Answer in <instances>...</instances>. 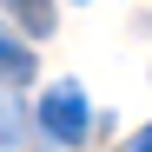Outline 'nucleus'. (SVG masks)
<instances>
[{
	"instance_id": "obj_1",
	"label": "nucleus",
	"mask_w": 152,
	"mask_h": 152,
	"mask_svg": "<svg viewBox=\"0 0 152 152\" xmlns=\"http://www.w3.org/2000/svg\"><path fill=\"white\" fill-rule=\"evenodd\" d=\"M40 126L53 132L60 145H80L86 139V126H93V106H86V93L80 86H53V93H40Z\"/></svg>"
},
{
	"instance_id": "obj_2",
	"label": "nucleus",
	"mask_w": 152,
	"mask_h": 152,
	"mask_svg": "<svg viewBox=\"0 0 152 152\" xmlns=\"http://www.w3.org/2000/svg\"><path fill=\"white\" fill-rule=\"evenodd\" d=\"M27 80H33V46H20L0 27V86H27Z\"/></svg>"
},
{
	"instance_id": "obj_3",
	"label": "nucleus",
	"mask_w": 152,
	"mask_h": 152,
	"mask_svg": "<svg viewBox=\"0 0 152 152\" xmlns=\"http://www.w3.org/2000/svg\"><path fill=\"white\" fill-rule=\"evenodd\" d=\"M7 7H13V20H20L33 40H40V33H53V0H7Z\"/></svg>"
},
{
	"instance_id": "obj_4",
	"label": "nucleus",
	"mask_w": 152,
	"mask_h": 152,
	"mask_svg": "<svg viewBox=\"0 0 152 152\" xmlns=\"http://www.w3.org/2000/svg\"><path fill=\"white\" fill-rule=\"evenodd\" d=\"M132 145H139V152H152V126H145V132H139V139H132Z\"/></svg>"
}]
</instances>
